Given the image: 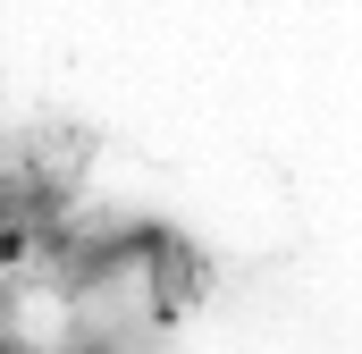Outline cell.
I'll return each mask as SVG.
<instances>
[{"label":"cell","mask_w":362,"mask_h":354,"mask_svg":"<svg viewBox=\"0 0 362 354\" xmlns=\"http://www.w3.org/2000/svg\"><path fill=\"white\" fill-rule=\"evenodd\" d=\"M0 354H17V346H0Z\"/></svg>","instance_id":"6da1fadb"}]
</instances>
